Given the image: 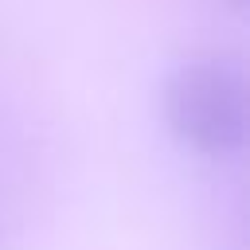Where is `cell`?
<instances>
[{
    "label": "cell",
    "instance_id": "cell-1",
    "mask_svg": "<svg viewBox=\"0 0 250 250\" xmlns=\"http://www.w3.org/2000/svg\"><path fill=\"white\" fill-rule=\"evenodd\" d=\"M168 133L199 156H234L246 145V82L223 59L180 62L160 86Z\"/></svg>",
    "mask_w": 250,
    "mask_h": 250
}]
</instances>
